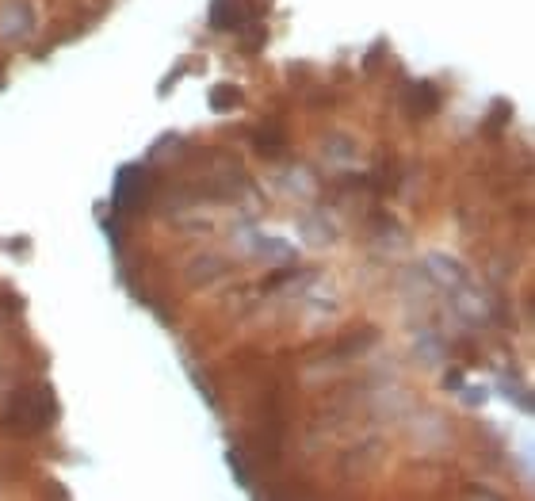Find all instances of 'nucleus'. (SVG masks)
Here are the masks:
<instances>
[{
	"label": "nucleus",
	"instance_id": "f257e3e1",
	"mask_svg": "<svg viewBox=\"0 0 535 501\" xmlns=\"http://www.w3.org/2000/svg\"><path fill=\"white\" fill-rule=\"evenodd\" d=\"M58 417V398L54 391L39 383V387H31V391H20L12 394V402L4 406V414H0V425L8 429V433H20V436H31L46 429L50 421Z\"/></svg>",
	"mask_w": 535,
	"mask_h": 501
},
{
	"label": "nucleus",
	"instance_id": "f03ea898",
	"mask_svg": "<svg viewBox=\"0 0 535 501\" xmlns=\"http://www.w3.org/2000/svg\"><path fill=\"white\" fill-rule=\"evenodd\" d=\"M150 184H153L150 169H138V165L119 169V176H115V207H119V211L142 207V203L150 199Z\"/></svg>",
	"mask_w": 535,
	"mask_h": 501
},
{
	"label": "nucleus",
	"instance_id": "7ed1b4c3",
	"mask_svg": "<svg viewBox=\"0 0 535 501\" xmlns=\"http://www.w3.org/2000/svg\"><path fill=\"white\" fill-rule=\"evenodd\" d=\"M207 20H211L214 31H245L257 20V8L249 0H211Z\"/></svg>",
	"mask_w": 535,
	"mask_h": 501
},
{
	"label": "nucleus",
	"instance_id": "20e7f679",
	"mask_svg": "<svg viewBox=\"0 0 535 501\" xmlns=\"http://www.w3.org/2000/svg\"><path fill=\"white\" fill-rule=\"evenodd\" d=\"M444 104V96H440V88L432 85V81H413L406 92V108L413 119H425V115H436Z\"/></svg>",
	"mask_w": 535,
	"mask_h": 501
},
{
	"label": "nucleus",
	"instance_id": "39448f33",
	"mask_svg": "<svg viewBox=\"0 0 535 501\" xmlns=\"http://www.w3.org/2000/svg\"><path fill=\"white\" fill-rule=\"evenodd\" d=\"M253 146H257V153H264V157H279V153L287 150V134L279 131L276 123H272V127H257V131H253Z\"/></svg>",
	"mask_w": 535,
	"mask_h": 501
},
{
	"label": "nucleus",
	"instance_id": "423d86ee",
	"mask_svg": "<svg viewBox=\"0 0 535 501\" xmlns=\"http://www.w3.org/2000/svg\"><path fill=\"white\" fill-rule=\"evenodd\" d=\"M241 100H245V96H241V88L237 85H214L211 88V108L214 111H237L241 108Z\"/></svg>",
	"mask_w": 535,
	"mask_h": 501
},
{
	"label": "nucleus",
	"instance_id": "0eeeda50",
	"mask_svg": "<svg viewBox=\"0 0 535 501\" xmlns=\"http://www.w3.org/2000/svg\"><path fill=\"white\" fill-rule=\"evenodd\" d=\"M509 119H513V108H509V104H505V100H497V104H493L490 131H497V127H505V123H509Z\"/></svg>",
	"mask_w": 535,
	"mask_h": 501
},
{
	"label": "nucleus",
	"instance_id": "6e6552de",
	"mask_svg": "<svg viewBox=\"0 0 535 501\" xmlns=\"http://www.w3.org/2000/svg\"><path fill=\"white\" fill-rule=\"evenodd\" d=\"M383 58H386V43L379 39V43L371 46V54L364 58V69H367V73H375V69L383 66Z\"/></svg>",
	"mask_w": 535,
	"mask_h": 501
},
{
	"label": "nucleus",
	"instance_id": "1a4fd4ad",
	"mask_svg": "<svg viewBox=\"0 0 535 501\" xmlns=\"http://www.w3.org/2000/svg\"><path fill=\"white\" fill-rule=\"evenodd\" d=\"M264 43H268V31H264V27L249 31V35H245V54H260V46Z\"/></svg>",
	"mask_w": 535,
	"mask_h": 501
},
{
	"label": "nucleus",
	"instance_id": "9d476101",
	"mask_svg": "<svg viewBox=\"0 0 535 501\" xmlns=\"http://www.w3.org/2000/svg\"><path fill=\"white\" fill-rule=\"evenodd\" d=\"M459 383H463V375H459V371H451V375H448V387H451V391H459Z\"/></svg>",
	"mask_w": 535,
	"mask_h": 501
}]
</instances>
